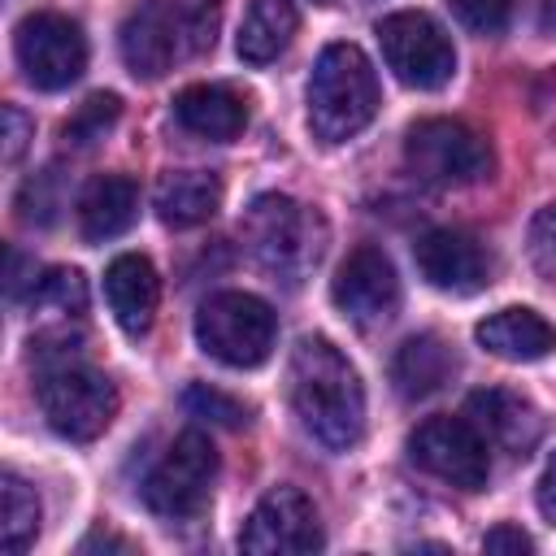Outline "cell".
Listing matches in <instances>:
<instances>
[{"mask_svg":"<svg viewBox=\"0 0 556 556\" xmlns=\"http://www.w3.org/2000/svg\"><path fill=\"white\" fill-rule=\"evenodd\" d=\"M543 30L556 35V0H543Z\"/></svg>","mask_w":556,"mask_h":556,"instance_id":"e575fe53","label":"cell"},{"mask_svg":"<svg viewBox=\"0 0 556 556\" xmlns=\"http://www.w3.org/2000/svg\"><path fill=\"white\" fill-rule=\"evenodd\" d=\"M26 139H30V122L17 104H4V161L13 165L22 152H26Z\"/></svg>","mask_w":556,"mask_h":556,"instance_id":"4dcf8cb0","label":"cell"},{"mask_svg":"<svg viewBox=\"0 0 556 556\" xmlns=\"http://www.w3.org/2000/svg\"><path fill=\"white\" fill-rule=\"evenodd\" d=\"M0 543L9 556L26 552L39 534V521H43V508H39V495L35 486H26L17 473H4L0 478Z\"/></svg>","mask_w":556,"mask_h":556,"instance_id":"cb8c5ba5","label":"cell"},{"mask_svg":"<svg viewBox=\"0 0 556 556\" xmlns=\"http://www.w3.org/2000/svg\"><path fill=\"white\" fill-rule=\"evenodd\" d=\"M139 213V187L126 174H100L78 195V230L87 243H104L122 235Z\"/></svg>","mask_w":556,"mask_h":556,"instance_id":"ac0fdd59","label":"cell"},{"mask_svg":"<svg viewBox=\"0 0 556 556\" xmlns=\"http://www.w3.org/2000/svg\"><path fill=\"white\" fill-rule=\"evenodd\" d=\"M300 17L287 0H252L248 13H243V26H239V56L248 65H269L278 52H287L291 35H295Z\"/></svg>","mask_w":556,"mask_h":556,"instance_id":"7402d4cb","label":"cell"},{"mask_svg":"<svg viewBox=\"0 0 556 556\" xmlns=\"http://www.w3.org/2000/svg\"><path fill=\"white\" fill-rule=\"evenodd\" d=\"M104 300H109V308L126 334H143L156 317V304H161V278H156L152 261L139 252L113 256L104 269Z\"/></svg>","mask_w":556,"mask_h":556,"instance_id":"9a60e30c","label":"cell"},{"mask_svg":"<svg viewBox=\"0 0 556 556\" xmlns=\"http://www.w3.org/2000/svg\"><path fill=\"white\" fill-rule=\"evenodd\" d=\"M313 4H330V0H313Z\"/></svg>","mask_w":556,"mask_h":556,"instance_id":"d590c367","label":"cell"},{"mask_svg":"<svg viewBox=\"0 0 556 556\" xmlns=\"http://www.w3.org/2000/svg\"><path fill=\"white\" fill-rule=\"evenodd\" d=\"M274 330L278 321L269 304L252 291H217L195 313V343L230 369L261 365L274 348Z\"/></svg>","mask_w":556,"mask_h":556,"instance_id":"5b68a950","label":"cell"},{"mask_svg":"<svg viewBox=\"0 0 556 556\" xmlns=\"http://www.w3.org/2000/svg\"><path fill=\"white\" fill-rule=\"evenodd\" d=\"M456 374V356L439 334H413L400 343L395 361H391V382L404 400H421L434 395L447 378Z\"/></svg>","mask_w":556,"mask_h":556,"instance_id":"ffe728a7","label":"cell"},{"mask_svg":"<svg viewBox=\"0 0 556 556\" xmlns=\"http://www.w3.org/2000/svg\"><path fill=\"white\" fill-rule=\"evenodd\" d=\"M539 513L556 526V452L547 456V465H543V478H539Z\"/></svg>","mask_w":556,"mask_h":556,"instance_id":"d6a6232c","label":"cell"},{"mask_svg":"<svg viewBox=\"0 0 556 556\" xmlns=\"http://www.w3.org/2000/svg\"><path fill=\"white\" fill-rule=\"evenodd\" d=\"M417 256V269L430 287L439 291H452V295H473L491 282V256L486 248L469 235V230H456V226H434L417 239L413 248Z\"/></svg>","mask_w":556,"mask_h":556,"instance_id":"4fadbf2b","label":"cell"},{"mask_svg":"<svg viewBox=\"0 0 556 556\" xmlns=\"http://www.w3.org/2000/svg\"><path fill=\"white\" fill-rule=\"evenodd\" d=\"M26 269H35V265H30L22 252H9V295H13V300L22 295V287H30V291H35V278H22Z\"/></svg>","mask_w":556,"mask_h":556,"instance_id":"836d02e7","label":"cell"},{"mask_svg":"<svg viewBox=\"0 0 556 556\" xmlns=\"http://www.w3.org/2000/svg\"><path fill=\"white\" fill-rule=\"evenodd\" d=\"M117 113H122V100L109 96V91H100V96L83 100V104L70 113V122L61 126V135H65L70 148H91L96 139H104V130L117 122Z\"/></svg>","mask_w":556,"mask_h":556,"instance_id":"d4e9b609","label":"cell"},{"mask_svg":"<svg viewBox=\"0 0 556 556\" xmlns=\"http://www.w3.org/2000/svg\"><path fill=\"white\" fill-rule=\"evenodd\" d=\"M174 117L182 130H191L200 139L230 143L248 126V104L239 91H230L222 83H191L174 96Z\"/></svg>","mask_w":556,"mask_h":556,"instance_id":"2e32d148","label":"cell"},{"mask_svg":"<svg viewBox=\"0 0 556 556\" xmlns=\"http://www.w3.org/2000/svg\"><path fill=\"white\" fill-rule=\"evenodd\" d=\"M378 48L387 70L417 91H434L456 74V48L447 39V30L421 13V9H404V13H387L378 26Z\"/></svg>","mask_w":556,"mask_h":556,"instance_id":"52a82bcc","label":"cell"},{"mask_svg":"<svg viewBox=\"0 0 556 556\" xmlns=\"http://www.w3.org/2000/svg\"><path fill=\"white\" fill-rule=\"evenodd\" d=\"M473 339L500 361H543L556 348V326L534 308H500L478 321Z\"/></svg>","mask_w":556,"mask_h":556,"instance_id":"e0dca14e","label":"cell"},{"mask_svg":"<svg viewBox=\"0 0 556 556\" xmlns=\"http://www.w3.org/2000/svg\"><path fill=\"white\" fill-rule=\"evenodd\" d=\"M61 208V191H56V169H39L22 182L17 191V217L26 226H48Z\"/></svg>","mask_w":556,"mask_h":556,"instance_id":"4316f807","label":"cell"},{"mask_svg":"<svg viewBox=\"0 0 556 556\" xmlns=\"http://www.w3.org/2000/svg\"><path fill=\"white\" fill-rule=\"evenodd\" d=\"M330 300L343 317L361 321V326H382L395 317L400 308V278L395 265L382 248L361 243L348 252V261L339 265L334 282H330Z\"/></svg>","mask_w":556,"mask_h":556,"instance_id":"7c38bea8","label":"cell"},{"mask_svg":"<svg viewBox=\"0 0 556 556\" xmlns=\"http://www.w3.org/2000/svg\"><path fill=\"white\" fill-rule=\"evenodd\" d=\"M447 4H452L456 22L473 35H500L517 9V0H447Z\"/></svg>","mask_w":556,"mask_h":556,"instance_id":"f1b7e54d","label":"cell"},{"mask_svg":"<svg viewBox=\"0 0 556 556\" xmlns=\"http://www.w3.org/2000/svg\"><path fill=\"white\" fill-rule=\"evenodd\" d=\"M243 243L265 274L295 287L326 252V222L291 195H256L243 213Z\"/></svg>","mask_w":556,"mask_h":556,"instance_id":"277c9868","label":"cell"},{"mask_svg":"<svg viewBox=\"0 0 556 556\" xmlns=\"http://www.w3.org/2000/svg\"><path fill=\"white\" fill-rule=\"evenodd\" d=\"M30 295L35 304H48L52 313H65V317H78L87 308V282L78 269H48Z\"/></svg>","mask_w":556,"mask_h":556,"instance_id":"484cf974","label":"cell"},{"mask_svg":"<svg viewBox=\"0 0 556 556\" xmlns=\"http://www.w3.org/2000/svg\"><path fill=\"white\" fill-rule=\"evenodd\" d=\"M182 404H187L191 417H204V421H213V426H230V430H235V426L248 421V408H243L235 395H226V391H217V387H204V382L187 387Z\"/></svg>","mask_w":556,"mask_h":556,"instance_id":"83f0119b","label":"cell"},{"mask_svg":"<svg viewBox=\"0 0 556 556\" xmlns=\"http://www.w3.org/2000/svg\"><path fill=\"white\" fill-rule=\"evenodd\" d=\"M378 113V74L356 43H326L308 78V126L321 143L361 135Z\"/></svg>","mask_w":556,"mask_h":556,"instance_id":"3957f363","label":"cell"},{"mask_svg":"<svg viewBox=\"0 0 556 556\" xmlns=\"http://www.w3.org/2000/svg\"><path fill=\"white\" fill-rule=\"evenodd\" d=\"M408 456L413 465H421L426 473L460 486V491H482L491 478V456H486V439L469 417H426L413 434H408Z\"/></svg>","mask_w":556,"mask_h":556,"instance_id":"30bf717a","label":"cell"},{"mask_svg":"<svg viewBox=\"0 0 556 556\" xmlns=\"http://www.w3.org/2000/svg\"><path fill=\"white\" fill-rule=\"evenodd\" d=\"M321 539V521L313 500L300 486H274L243 521L239 547L256 552V556H287V552H317Z\"/></svg>","mask_w":556,"mask_h":556,"instance_id":"8fae6325","label":"cell"},{"mask_svg":"<svg viewBox=\"0 0 556 556\" xmlns=\"http://www.w3.org/2000/svg\"><path fill=\"white\" fill-rule=\"evenodd\" d=\"M408 169L430 187H469L491 174V143L460 117H421L404 135Z\"/></svg>","mask_w":556,"mask_h":556,"instance_id":"8992f818","label":"cell"},{"mask_svg":"<svg viewBox=\"0 0 556 556\" xmlns=\"http://www.w3.org/2000/svg\"><path fill=\"white\" fill-rule=\"evenodd\" d=\"M526 252H530V265H534L543 278H556V204H543V208L530 217Z\"/></svg>","mask_w":556,"mask_h":556,"instance_id":"f546056e","label":"cell"},{"mask_svg":"<svg viewBox=\"0 0 556 556\" xmlns=\"http://www.w3.org/2000/svg\"><path fill=\"white\" fill-rule=\"evenodd\" d=\"M291 408L326 452H348L365 434L361 374L321 334H304L291 352Z\"/></svg>","mask_w":556,"mask_h":556,"instance_id":"6da1fadb","label":"cell"},{"mask_svg":"<svg viewBox=\"0 0 556 556\" xmlns=\"http://www.w3.org/2000/svg\"><path fill=\"white\" fill-rule=\"evenodd\" d=\"M213 478H217V452L200 430H182L169 452L148 469L143 478V504L165 517V521H187L195 517L208 495H213Z\"/></svg>","mask_w":556,"mask_h":556,"instance_id":"ba28073f","label":"cell"},{"mask_svg":"<svg viewBox=\"0 0 556 556\" xmlns=\"http://www.w3.org/2000/svg\"><path fill=\"white\" fill-rule=\"evenodd\" d=\"M161 22L165 30L178 39L182 48V61L187 56H200L204 48H213L217 39V17H222V0H143Z\"/></svg>","mask_w":556,"mask_h":556,"instance_id":"603a6c76","label":"cell"},{"mask_svg":"<svg viewBox=\"0 0 556 556\" xmlns=\"http://www.w3.org/2000/svg\"><path fill=\"white\" fill-rule=\"evenodd\" d=\"M465 413H469V421L482 430L486 443H495V447H504V452H513V456H526V452L539 443V434H543L539 408H534L526 395L504 391V387L473 391V395L465 400Z\"/></svg>","mask_w":556,"mask_h":556,"instance_id":"5bb4252c","label":"cell"},{"mask_svg":"<svg viewBox=\"0 0 556 556\" xmlns=\"http://www.w3.org/2000/svg\"><path fill=\"white\" fill-rule=\"evenodd\" d=\"M13 56L30 87L61 91L87 70V39L65 13H30L13 30Z\"/></svg>","mask_w":556,"mask_h":556,"instance_id":"9c48e42d","label":"cell"},{"mask_svg":"<svg viewBox=\"0 0 556 556\" xmlns=\"http://www.w3.org/2000/svg\"><path fill=\"white\" fill-rule=\"evenodd\" d=\"M30 348H35V361H39L35 395H39V408H43L48 426L70 443L100 439L117 417L113 382L100 369L83 365L70 352L65 334H39Z\"/></svg>","mask_w":556,"mask_h":556,"instance_id":"7a4b0ae2","label":"cell"},{"mask_svg":"<svg viewBox=\"0 0 556 556\" xmlns=\"http://www.w3.org/2000/svg\"><path fill=\"white\" fill-rule=\"evenodd\" d=\"M530 547H534L530 534L517 530V526H495V530H486V539H482V552H530Z\"/></svg>","mask_w":556,"mask_h":556,"instance_id":"1f68e13d","label":"cell"},{"mask_svg":"<svg viewBox=\"0 0 556 556\" xmlns=\"http://www.w3.org/2000/svg\"><path fill=\"white\" fill-rule=\"evenodd\" d=\"M117 43H122V61H126V70L135 78H161L165 70H174V61H182L178 39L165 30V22L148 4H139L122 22V39Z\"/></svg>","mask_w":556,"mask_h":556,"instance_id":"44dd1931","label":"cell"},{"mask_svg":"<svg viewBox=\"0 0 556 556\" xmlns=\"http://www.w3.org/2000/svg\"><path fill=\"white\" fill-rule=\"evenodd\" d=\"M217 204H222V182L208 169H169V174H161V182L152 191L156 217L174 230L208 222L217 213Z\"/></svg>","mask_w":556,"mask_h":556,"instance_id":"d6986e66","label":"cell"}]
</instances>
